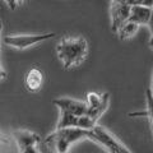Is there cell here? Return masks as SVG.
Returning <instances> with one entry per match:
<instances>
[{"label":"cell","mask_w":153,"mask_h":153,"mask_svg":"<svg viewBox=\"0 0 153 153\" xmlns=\"http://www.w3.org/2000/svg\"><path fill=\"white\" fill-rule=\"evenodd\" d=\"M130 14V7L112 0L110 7V18H111V31L116 33L121 25H124Z\"/></svg>","instance_id":"52a82bcc"},{"label":"cell","mask_w":153,"mask_h":153,"mask_svg":"<svg viewBox=\"0 0 153 153\" xmlns=\"http://www.w3.org/2000/svg\"><path fill=\"white\" fill-rule=\"evenodd\" d=\"M139 27L140 26L137 25V23L126 21L124 25L120 26V28H119L117 32H116V35L121 41L130 40V38H133L134 36H135V33L138 32V30H139Z\"/></svg>","instance_id":"7c38bea8"},{"label":"cell","mask_w":153,"mask_h":153,"mask_svg":"<svg viewBox=\"0 0 153 153\" xmlns=\"http://www.w3.org/2000/svg\"><path fill=\"white\" fill-rule=\"evenodd\" d=\"M88 44L83 37H64L56 46V55L68 70L82 64L87 57Z\"/></svg>","instance_id":"6da1fadb"},{"label":"cell","mask_w":153,"mask_h":153,"mask_svg":"<svg viewBox=\"0 0 153 153\" xmlns=\"http://www.w3.org/2000/svg\"><path fill=\"white\" fill-rule=\"evenodd\" d=\"M19 153H40V151L37 148V144H28L19 148Z\"/></svg>","instance_id":"5bb4252c"},{"label":"cell","mask_w":153,"mask_h":153,"mask_svg":"<svg viewBox=\"0 0 153 153\" xmlns=\"http://www.w3.org/2000/svg\"><path fill=\"white\" fill-rule=\"evenodd\" d=\"M44 75L38 68H32L26 76V89L31 93H36L41 89Z\"/></svg>","instance_id":"30bf717a"},{"label":"cell","mask_w":153,"mask_h":153,"mask_svg":"<svg viewBox=\"0 0 153 153\" xmlns=\"http://www.w3.org/2000/svg\"><path fill=\"white\" fill-rule=\"evenodd\" d=\"M148 44H149V46H151V49H153V36L149 38V42H148Z\"/></svg>","instance_id":"ffe728a7"},{"label":"cell","mask_w":153,"mask_h":153,"mask_svg":"<svg viewBox=\"0 0 153 153\" xmlns=\"http://www.w3.org/2000/svg\"><path fill=\"white\" fill-rule=\"evenodd\" d=\"M4 3L8 5V8L10 9V10H16L17 7H18V3H17V0H3Z\"/></svg>","instance_id":"2e32d148"},{"label":"cell","mask_w":153,"mask_h":153,"mask_svg":"<svg viewBox=\"0 0 153 153\" xmlns=\"http://www.w3.org/2000/svg\"><path fill=\"white\" fill-rule=\"evenodd\" d=\"M117 3H121V4H125V5H129V7H133V5H137L134 0H115Z\"/></svg>","instance_id":"e0dca14e"},{"label":"cell","mask_w":153,"mask_h":153,"mask_svg":"<svg viewBox=\"0 0 153 153\" xmlns=\"http://www.w3.org/2000/svg\"><path fill=\"white\" fill-rule=\"evenodd\" d=\"M151 31H152V36H153V21H152V23H151Z\"/></svg>","instance_id":"7402d4cb"},{"label":"cell","mask_w":153,"mask_h":153,"mask_svg":"<svg viewBox=\"0 0 153 153\" xmlns=\"http://www.w3.org/2000/svg\"><path fill=\"white\" fill-rule=\"evenodd\" d=\"M25 1V0H17V3H18V5H21V4Z\"/></svg>","instance_id":"603a6c76"},{"label":"cell","mask_w":153,"mask_h":153,"mask_svg":"<svg viewBox=\"0 0 153 153\" xmlns=\"http://www.w3.org/2000/svg\"><path fill=\"white\" fill-rule=\"evenodd\" d=\"M1 30H3V23H1V21H0V35H1ZM7 76V73L3 70V68L0 66V79H4Z\"/></svg>","instance_id":"ac0fdd59"},{"label":"cell","mask_w":153,"mask_h":153,"mask_svg":"<svg viewBox=\"0 0 153 153\" xmlns=\"http://www.w3.org/2000/svg\"><path fill=\"white\" fill-rule=\"evenodd\" d=\"M89 140L101 146L107 153H131L116 137H114L108 130L98 124L91 129Z\"/></svg>","instance_id":"3957f363"},{"label":"cell","mask_w":153,"mask_h":153,"mask_svg":"<svg viewBox=\"0 0 153 153\" xmlns=\"http://www.w3.org/2000/svg\"><path fill=\"white\" fill-rule=\"evenodd\" d=\"M146 98H147V111L144 112V115H147L151 120L152 124V129H153V96L151 93V89L148 88L146 91Z\"/></svg>","instance_id":"4fadbf2b"},{"label":"cell","mask_w":153,"mask_h":153,"mask_svg":"<svg viewBox=\"0 0 153 153\" xmlns=\"http://www.w3.org/2000/svg\"><path fill=\"white\" fill-rule=\"evenodd\" d=\"M108 101H110V93L105 92L101 102H100L98 105H96V106H93V107H88L87 116H89L94 123H97L100 120V117H101L105 114V111L108 108Z\"/></svg>","instance_id":"8fae6325"},{"label":"cell","mask_w":153,"mask_h":153,"mask_svg":"<svg viewBox=\"0 0 153 153\" xmlns=\"http://www.w3.org/2000/svg\"><path fill=\"white\" fill-rule=\"evenodd\" d=\"M56 36V33H40V35H8L3 38V42L8 46L17 50H25L33 45H38L41 42L51 40Z\"/></svg>","instance_id":"277c9868"},{"label":"cell","mask_w":153,"mask_h":153,"mask_svg":"<svg viewBox=\"0 0 153 153\" xmlns=\"http://www.w3.org/2000/svg\"><path fill=\"white\" fill-rule=\"evenodd\" d=\"M151 93H152V96H153V73H152V85H151Z\"/></svg>","instance_id":"44dd1931"},{"label":"cell","mask_w":153,"mask_h":153,"mask_svg":"<svg viewBox=\"0 0 153 153\" xmlns=\"http://www.w3.org/2000/svg\"><path fill=\"white\" fill-rule=\"evenodd\" d=\"M128 21L134 22L139 26H149L153 21V8L143 5L130 7V14Z\"/></svg>","instance_id":"ba28073f"},{"label":"cell","mask_w":153,"mask_h":153,"mask_svg":"<svg viewBox=\"0 0 153 153\" xmlns=\"http://www.w3.org/2000/svg\"><path fill=\"white\" fill-rule=\"evenodd\" d=\"M137 5H143V7H149L153 8V0H134Z\"/></svg>","instance_id":"9a60e30c"},{"label":"cell","mask_w":153,"mask_h":153,"mask_svg":"<svg viewBox=\"0 0 153 153\" xmlns=\"http://www.w3.org/2000/svg\"><path fill=\"white\" fill-rule=\"evenodd\" d=\"M0 143H3V144H8V143H9V138H8V135L3 134L1 131H0Z\"/></svg>","instance_id":"d6986e66"},{"label":"cell","mask_w":153,"mask_h":153,"mask_svg":"<svg viewBox=\"0 0 153 153\" xmlns=\"http://www.w3.org/2000/svg\"><path fill=\"white\" fill-rule=\"evenodd\" d=\"M91 129L60 128L45 138V144L52 153H69L70 147L83 139H89Z\"/></svg>","instance_id":"7a4b0ae2"},{"label":"cell","mask_w":153,"mask_h":153,"mask_svg":"<svg viewBox=\"0 0 153 153\" xmlns=\"http://www.w3.org/2000/svg\"><path fill=\"white\" fill-rule=\"evenodd\" d=\"M52 103L60 108V111H65L69 114L76 115V116H83L88 112V105L84 101H78V100L63 97L52 100Z\"/></svg>","instance_id":"8992f818"},{"label":"cell","mask_w":153,"mask_h":153,"mask_svg":"<svg viewBox=\"0 0 153 153\" xmlns=\"http://www.w3.org/2000/svg\"><path fill=\"white\" fill-rule=\"evenodd\" d=\"M13 138L18 148H22L28 144H38L41 142V137L38 134L30 130H25V129H18V130L13 131Z\"/></svg>","instance_id":"9c48e42d"},{"label":"cell","mask_w":153,"mask_h":153,"mask_svg":"<svg viewBox=\"0 0 153 153\" xmlns=\"http://www.w3.org/2000/svg\"><path fill=\"white\" fill-rule=\"evenodd\" d=\"M96 124L92 119L87 115L83 116H76V115L61 111L59 121L56 124V129L60 128H82V129H92Z\"/></svg>","instance_id":"5b68a950"}]
</instances>
